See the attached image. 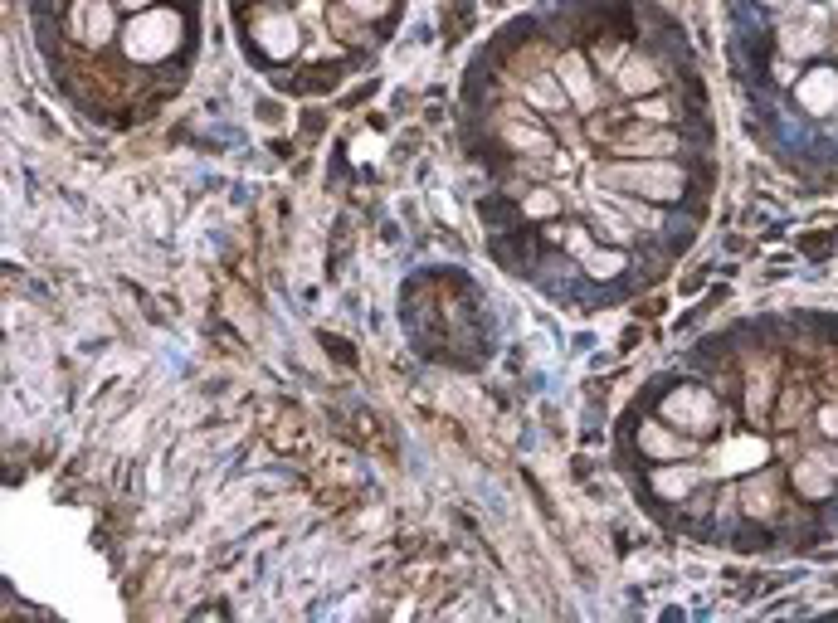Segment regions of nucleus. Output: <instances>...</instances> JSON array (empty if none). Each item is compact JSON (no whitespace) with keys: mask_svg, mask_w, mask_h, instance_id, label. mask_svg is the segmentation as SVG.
<instances>
[{"mask_svg":"<svg viewBox=\"0 0 838 623\" xmlns=\"http://www.w3.org/2000/svg\"><path fill=\"white\" fill-rule=\"evenodd\" d=\"M780 395H785V409L775 414V424H795V419L804 414V404H809V390H804L800 380H790V385H785Z\"/></svg>","mask_w":838,"mask_h":623,"instance_id":"6ab92c4d","label":"nucleus"},{"mask_svg":"<svg viewBox=\"0 0 838 623\" xmlns=\"http://www.w3.org/2000/svg\"><path fill=\"white\" fill-rule=\"evenodd\" d=\"M697 482H702V468H692V463H683V468H658V473H653V492H658V497H687Z\"/></svg>","mask_w":838,"mask_h":623,"instance_id":"a211bd4d","label":"nucleus"},{"mask_svg":"<svg viewBox=\"0 0 838 623\" xmlns=\"http://www.w3.org/2000/svg\"><path fill=\"white\" fill-rule=\"evenodd\" d=\"M741 507L746 516H775L780 512V473H756L741 487Z\"/></svg>","mask_w":838,"mask_h":623,"instance_id":"f8f14e48","label":"nucleus"},{"mask_svg":"<svg viewBox=\"0 0 838 623\" xmlns=\"http://www.w3.org/2000/svg\"><path fill=\"white\" fill-rule=\"evenodd\" d=\"M824 35H829L824 10H819V5H800V10L785 15V25H780V49L795 54V59H809V54L824 49Z\"/></svg>","mask_w":838,"mask_h":623,"instance_id":"20e7f679","label":"nucleus"},{"mask_svg":"<svg viewBox=\"0 0 838 623\" xmlns=\"http://www.w3.org/2000/svg\"><path fill=\"white\" fill-rule=\"evenodd\" d=\"M663 419H668V424H678V429H687L692 439H702V434H712V429H717L722 404H717L712 390H702V385H678V390H668V395H663Z\"/></svg>","mask_w":838,"mask_h":623,"instance_id":"7ed1b4c3","label":"nucleus"},{"mask_svg":"<svg viewBox=\"0 0 838 623\" xmlns=\"http://www.w3.org/2000/svg\"><path fill=\"white\" fill-rule=\"evenodd\" d=\"M639 122H668V103H639Z\"/></svg>","mask_w":838,"mask_h":623,"instance_id":"a878e982","label":"nucleus"},{"mask_svg":"<svg viewBox=\"0 0 838 623\" xmlns=\"http://www.w3.org/2000/svg\"><path fill=\"white\" fill-rule=\"evenodd\" d=\"M522 98H532V103H541V108H566V88H561V78L556 74H527L522 83Z\"/></svg>","mask_w":838,"mask_h":623,"instance_id":"f3484780","label":"nucleus"},{"mask_svg":"<svg viewBox=\"0 0 838 623\" xmlns=\"http://www.w3.org/2000/svg\"><path fill=\"white\" fill-rule=\"evenodd\" d=\"M585 268H590L595 278H619L624 254H600V249H585Z\"/></svg>","mask_w":838,"mask_h":623,"instance_id":"aec40b11","label":"nucleus"},{"mask_svg":"<svg viewBox=\"0 0 838 623\" xmlns=\"http://www.w3.org/2000/svg\"><path fill=\"white\" fill-rule=\"evenodd\" d=\"M366 151L376 156V151H381V142H376V137H361V142H356V156H366Z\"/></svg>","mask_w":838,"mask_h":623,"instance_id":"cd10ccee","label":"nucleus"},{"mask_svg":"<svg viewBox=\"0 0 838 623\" xmlns=\"http://www.w3.org/2000/svg\"><path fill=\"white\" fill-rule=\"evenodd\" d=\"M69 30H74L78 44L103 49V44L117 35L113 0H74V10H69Z\"/></svg>","mask_w":838,"mask_h":623,"instance_id":"39448f33","label":"nucleus"},{"mask_svg":"<svg viewBox=\"0 0 838 623\" xmlns=\"http://www.w3.org/2000/svg\"><path fill=\"white\" fill-rule=\"evenodd\" d=\"M790 477H795V487H800L804 497H829L838 468L829 453H804V458H795V473Z\"/></svg>","mask_w":838,"mask_h":623,"instance_id":"1a4fd4ad","label":"nucleus"},{"mask_svg":"<svg viewBox=\"0 0 838 623\" xmlns=\"http://www.w3.org/2000/svg\"><path fill=\"white\" fill-rule=\"evenodd\" d=\"M322 346L342 361V366H356V351H351V341H342V336H322Z\"/></svg>","mask_w":838,"mask_h":623,"instance_id":"b1692460","label":"nucleus"},{"mask_svg":"<svg viewBox=\"0 0 838 623\" xmlns=\"http://www.w3.org/2000/svg\"><path fill=\"white\" fill-rule=\"evenodd\" d=\"M614 200H619V210L629 215V224H644V229H658V215H653V210H644V205H634L629 195H614Z\"/></svg>","mask_w":838,"mask_h":623,"instance_id":"5701e85b","label":"nucleus"},{"mask_svg":"<svg viewBox=\"0 0 838 623\" xmlns=\"http://www.w3.org/2000/svg\"><path fill=\"white\" fill-rule=\"evenodd\" d=\"M619 156H673V151L683 147L678 142V132H663V127H644L639 117H634V127H624L619 137L610 142Z\"/></svg>","mask_w":838,"mask_h":623,"instance_id":"6e6552de","label":"nucleus"},{"mask_svg":"<svg viewBox=\"0 0 838 623\" xmlns=\"http://www.w3.org/2000/svg\"><path fill=\"white\" fill-rule=\"evenodd\" d=\"M639 448L653 453V458H683V453H692V439L668 434V424H644L639 429Z\"/></svg>","mask_w":838,"mask_h":623,"instance_id":"dca6fc26","label":"nucleus"},{"mask_svg":"<svg viewBox=\"0 0 838 623\" xmlns=\"http://www.w3.org/2000/svg\"><path fill=\"white\" fill-rule=\"evenodd\" d=\"M800 108H809L814 117L838 108V74L834 69H814L809 78H800Z\"/></svg>","mask_w":838,"mask_h":623,"instance_id":"9b49d317","label":"nucleus"},{"mask_svg":"<svg viewBox=\"0 0 838 623\" xmlns=\"http://www.w3.org/2000/svg\"><path fill=\"white\" fill-rule=\"evenodd\" d=\"M176 44H181V15H171V10H142L122 35V49L132 64H156V59L176 54Z\"/></svg>","mask_w":838,"mask_h":623,"instance_id":"f03ea898","label":"nucleus"},{"mask_svg":"<svg viewBox=\"0 0 838 623\" xmlns=\"http://www.w3.org/2000/svg\"><path fill=\"white\" fill-rule=\"evenodd\" d=\"M556 210H561V200H556L551 190H532V195L522 200V215H536V220H541V215H556Z\"/></svg>","mask_w":838,"mask_h":623,"instance_id":"412c9836","label":"nucleus"},{"mask_svg":"<svg viewBox=\"0 0 838 623\" xmlns=\"http://www.w3.org/2000/svg\"><path fill=\"white\" fill-rule=\"evenodd\" d=\"M800 249H804L809 258H824V254H829V239H824V234H804Z\"/></svg>","mask_w":838,"mask_h":623,"instance_id":"bb28decb","label":"nucleus"},{"mask_svg":"<svg viewBox=\"0 0 838 623\" xmlns=\"http://www.w3.org/2000/svg\"><path fill=\"white\" fill-rule=\"evenodd\" d=\"M254 39H259V49H264L268 59H293L298 54V20L293 15H278V10H264L259 20H254Z\"/></svg>","mask_w":838,"mask_h":623,"instance_id":"423d86ee","label":"nucleus"},{"mask_svg":"<svg viewBox=\"0 0 838 623\" xmlns=\"http://www.w3.org/2000/svg\"><path fill=\"white\" fill-rule=\"evenodd\" d=\"M770 400H775V366H751V380H746V409H751L756 424L770 419Z\"/></svg>","mask_w":838,"mask_h":623,"instance_id":"2eb2a0df","label":"nucleus"},{"mask_svg":"<svg viewBox=\"0 0 838 623\" xmlns=\"http://www.w3.org/2000/svg\"><path fill=\"white\" fill-rule=\"evenodd\" d=\"M556 78H561V88H566V98H571V103H580V108H590V103H595V78H590V64H585L580 54H561Z\"/></svg>","mask_w":838,"mask_h":623,"instance_id":"ddd939ff","label":"nucleus"},{"mask_svg":"<svg viewBox=\"0 0 838 623\" xmlns=\"http://www.w3.org/2000/svg\"><path fill=\"white\" fill-rule=\"evenodd\" d=\"M765 5H790V0H765Z\"/></svg>","mask_w":838,"mask_h":623,"instance_id":"c756f323","label":"nucleus"},{"mask_svg":"<svg viewBox=\"0 0 838 623\" xmlns=\"http://www.w3.org/2000/svg\"><path fill=\"white\" fill-rule=\"evenodd\" d=\"M595 181L619 190V195H644V200H683L687 176L673 166V161H658V156H634V161H600L595 166Z\"/></svg>","mask_w":838,"mask_h":623,"instance_id":"f257e3e1","label":"nucleus"},{"mask_svg":"<svg viewBox=\"0 0 838 623\" xmlns=\"http://www.w3.org/2000/svg\"><path fill=\"white\" fill-rule=\"evenodd\" d=\"M819 434L838 439V404H824V409H819Z\"/></svg>","mask_w":838,"mask_h":623,"instance_id":"393cba45","label":"nucleus"},{"mask_svg":"<svg viewBox=\"0 0 838 623\" xmlns=\"http://www.w3.org/2000/svg\"><path fill=\"white\" fill-rule=\"evenodd\" d=\"M614 83H619V93H629V98H644V93H653L663 78H658V69H653L648 59H624V64L614 69Z\"/></svg>","mask_w":838,"mask_h":623,"instance_id":"4468645a","label":"nucleus"},{"mask_svg":"<svg viewBox=\"0 0 838 623\" xmlns=\"http://www.w3.org/2000/svg\"><path fill=\"white\" fill-rule=\"evenodd\" d=\"M765 439H751V434H741V439H726L722 448H717V458H712V468L717 473H746V468H761L765 463Z\"/></svg>","mask_w":838,"mask_h":623,"instance_id":"9d476101","label":"nucleus"},{"mask_svg":"<svg viewBox=\"0 0 838 623\" xmlns=\"http://www.w3.org/2000/svg\"><path fill=\"white\" fill-rule=\"evenodd\" d=\"M342 10H351L356 20H381L385 10H390V0H337Z\"/></svg>","mask_w":838,"mask_h":623,"instance_id":"4be33fe9","label":"nucleus"},{"mask_svg":"<svg viewBox=\"0 0 838 623\" xmlns=\"http://www.w3.org/2000/svg\"><path fill=\"white\" fill-rule=\"evenodd\" d=\"M497 132H502L507 147L522 151V156H551V151H556V142L546 137V127H536L532 117H522L517 108H507L497 117Z\"/></svg>","mask_w":838,"mask_h":623,"instance_id":"0eeeda50","label":"nucleus"},{"mask_svg":"<svg viewBox=\"0 0 838 623\" xmlns=\"http://www.w3.org/2000/svg\"><path fill=\"white\" fill-rule=\"evenodd\" d=\"M117 5H127V10H147L152 0H117Z\"/></svg>","mask_w":838,"mask_h":623,"instance_id":"c85d7f7f","label":"nucleus"}]
</instances>
